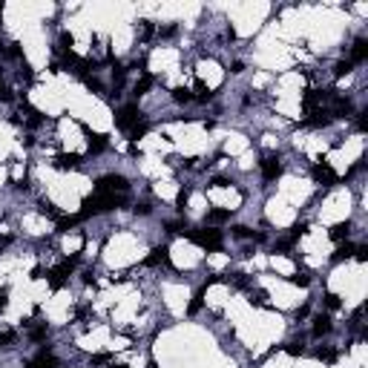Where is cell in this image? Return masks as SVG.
Instances as JSON below:
<instances>
[{
    "instance_id": "6da1fadb",
    "label": "cell",
    "mask_w": 368,
    "mask_h": 368,
    "mask_svg": "<svg viewBox=\"0 0 368 368\" xmlns=\"http://www.w3.org/2000/svg\"><path fill=\"white\" fill-rule=\"evenodd\" d=\"M187 233V239H193L199 247H204V250H219L221 247V233L213 230V227H204V230H184Z\"/></svg>"
},
{
    "instance_id": "7a4b0ae2",
    "label": "cell",
    "mask_w": 368,
    "mask_h": 368,
    "mask_svg": "<svg viewBox=\"0 0 368 368\" xmlns=\"http://www.w3.org/2000/svg\"><path fill=\"white\" fill-rule=\"evenodd\" d=\"M138 121H141V110L135 107V104H124L121 110L115 112V127L118 129H132V127H138Z\"/></svg>"
},
{
    "instance_id": "3957f363",
    "label": "cell",
    "mask_w": 368,
    "mask_h": 368,
    "mask_svg": "<svg viewBox=\"0 0 368 368\" xmlns=\"http://www.w3.org/2000/svg\"><path fill=\"white\" fill-rule=\"evenodd\" d=\"M259 167H262L265 182H274V179L282 176V161H279V155H265V158L259 161Z\"/></svg>"
},
{
    "instance_id": "277c9868",
    "label": "cell",
    "mask_w": 368,
    "mask_h": 368,
    "mask_svg": "<svg viewBox=\"0 0 368 368\" xmlns=\"http://www.w3.org/2000/svg\"><path fill=\"white\" fill-rule=\"evenodd\" d=\"M366 58H368V40H366V37H357V40H354V46H351L348 61L354 63V66H360Z\"/></svg>"
},
{
    "instance_id": "5b68a950",
    "label": "cell",
    "mask_w": 368,
    "mask_h": 368,
    "mask_svg": "<svg viewBox=\"0 0 368 368\" xmlns=\"http://www.w3.org/2000/svg\"><path fill=\"white\" fill-rule=\"evenodd\" d=\"M313 179H316L319 184H325V187H331V184H337V173H334V170L322 161V164H316V167H313Z\"/></svg>"
},
{
    "instance_id": "8992f818",
    "label": "cell",
    "mask_w": 368,
    "mask_h": 368,
    "mask_svg": "<svg viewBox=\"0 0 368 368\" xmlns=\"http://www.w3.org/2000/svg\"><path fill=\"white\" fill-rule=\"evenodd\" d=\"M331 328H334V325H331V316H328V313H322V316H316V319H313V331H311V337H313V339L325 337V334H331Z\"/></svg>"
},
{
    "instance_id": "52a82bcc",
    "label": "cell",
    "mask_w": 368,
    "mask_h": 368,
    "mask_svg": "<svg viewBox=\"0 0 368 368\" xmlns=\"http://www.w3.org/2000/svg\"><path fill=\"white\" fill-rule=\"evenodd\" d=\"M144 265H150V268H158V265H170V250L167 247H155L153 253L147 256V262Z\"/></svg>"
},
{
    "instance_id": "ba28073f",
    "label": "cell",
    "mask_w": 368,
    "mask_h": 368,
    "mask_svg": "<svg viewBox=\"0 0 368 368\" xmlns=\"http://www.w3.org/2000/svg\"><path fill=\"white\" fill-rule=\"evenodd\" d=\"M351 227H354L351 221H339V224H334V227L328 230V236H331L334 242H342V239H348V236H351Z\"/></svg>"
},
{
    "instance_id": "9c48e42d",
    "label": "cell",
    "mask_w": 368,
    "mask_h": 368,
    "mask_svg": "<svg viewBox=\"0 0 368 368\" xmlns=\"http://www.w3.org/2000/svg\"><path fill=\"white\" fill-rule=\"evenodd\" d=\"M354 250H357V245H354V242H345V245H339V247H337V253H334L331 259H334V262H342V259H351V256H354Z\"/></svg>"
},
{
    "instance_id": "30bf717a",
    "label": "cell",
    "mask_w": 368,
    "mask_h": 368,
    "mask_svg": "<svg viewBox=\"0 0 368 368\" xmlns=\"http://www.w3.org/2000/svg\"><path fill=\"white\" fill-rule=\"evenodd\" d=\"M107 135H90V153H101V150H107Z\"/></svg>"
},
{
    "instance_id": "8fae6325",
    "label": "cell",
    "mask_w": 368,
    "mask_h": 368,
    "mask_svg": "<svg viewBox=\"0 0 368 368\" xmlns=\"http://www.w3.org/2000/svg\"><path fill=\"white\" fill-rule=\"evenodd\" d=\"M285 351H288L291 357H296V354L302 357V354H305V342H302V339H294V342H288V348H285Z\"/></svg>"
},
{
    "instance_id": "7c38bea8",
    "label": "cell",
    "mask_w": 368,
    "mask_h": 368,
    "mask_svg": "<svg viewBox=\"0 0 368 368\" xmlns=\"http://www.w3.org/2000/svg\"><path fill=\"white\" fill-rule=\"evenodd\" d=\"M150 87H153V78H150V75H144L141 81H135V95H147Z\"/></svg>"
},
{
    "instance_id": "4fadbf2b",
    "label": "cell",
    "mask_w": 368,
    "mask_h": 368,
    "mask_svg": "<svg viewBox=\"0 0 368 368\" xmlns=\"http://www.w3.org/2000/svg\"><path fill=\"white\" fill-rule=\"evenodd\" d=\"M230 219V210H213V213L207 216V221L210 224H219V221H227Z\"/></svg>"
},
{
    "instance_id": "5bb4252c",
    "label": "cell",
    "mask_w": 368,
    "mask_h": 368,
    "mask_svg": "<svg viewBox=\"0 0 368 368\" xmlns=\"http://www.w3.org/2000/svg\"><path fill=\"white\" fill-rule=\"evenodd\" d=\"M173 98H176L179 104H190V101H193V92L190 90H176L173 92Z\"/></svg>"
},
{
    "instance_id": "9a60e30c",
    "label": "cell",
    "mask_w": 368,
    "mask_h": 368,
    "mask_svg": "<svg viewBox=\"0 0 368 368\" xmlns=\"http://www.w3.org/2000/svg\"><path fill=\"white\" fill-rule=\"evenodd\" d=\"M325 308H328V311H339V308H342L337 294H328V296H325Z\"/></svg>"
},
{
    "instance_id": "2e32d148",
    "label": "cell",
    "mask_w": 368,
    "mask_h": 368,
    "mask_svg": "<svg viewBox=\"0 0 368 368\" xmlns=\"http://www.w3.org/2000/svg\"><path fill=\"white\" fill-rule=\"evenodd\" d=\"M15 339H18V334H15V331H3V334H0V348H6V345H12Z\"/></svg>"
},
{
    "instance_id": "e0dca14e",
    "label": "cell",
    "mask_w": 368,
    "mask_h": 368,
    "mask_svg": "<svg viewBox=\"0 0 368 368\" xmlns=\"http://www.w3.org/2000/svg\"><path fill=\"white\" fill-rule=\"evenodd\" d=\"M291 282H294V285H302V288H305V285H311V276H308V274H296V276H291Z\"/></svg>"
},
{
    "instance_id": "ac0fdd59",
    "label": "cell",
    "mask_w": 368,
    "mask_h": 368,
    "mask_svg": "<svg viewBox=\"0 0 368 368\" xmlns=\"http://www.w3.org/2000/svg\"><path fill=\"white\" fill-rule=\"evenodd\" d=\"M6 302H9V288H0V311L6 308Z\"/></svg>"
},
{
    "instance_id": "d6986e66",
    "label": "cell",
    "mask_w": 368,
    "mask_h": 368,
    "mask_svg": "<svg viewBox=\"0 0 368 368\" xmlns=\"http://www.w3.org/2000/svg\"><path fill=\"white\" fill-rule=\"evenodd\" d=\"M110 368H127V366H110Z\"/></svg>"
},
{
    "instance_id": "ffe728a7",
    "label": "cell",
    "mask_w": 368,
    "mask_h": 368,
    "mask_svg": "<svg viewBox=\"0 0 368 368\" xmlns=\"http://www.w3.org/2000/svg\"><path fill=\"white\" fill-rule=\"evenodd\" d=\"M147 368H155V363H150V366H147Z\"/></svg>"
}]
</instances>
